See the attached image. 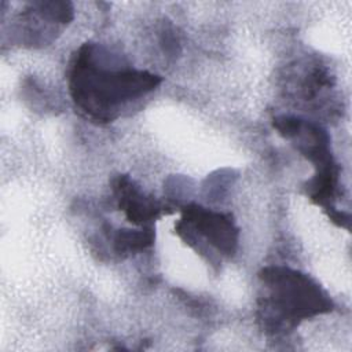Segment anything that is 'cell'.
<instances>
[{"label": "cell", "mask_w": 352, "mask_h": 352, "mask_svg": "<svg viewBox=\"0 0 352 352\" xmlns=\"http://www.w3.org/2000/svg\"><path fill=\"white\" fill-rule=\"evenodd\" d=\"M161 77L136 69L106 67L98 56V47L82 44L69 69V89L76 106L89 118L111 121L128 102L160 85Z\"/></svg>", "instance_id": "1"}, {"label": "cell", "mask_w": 352, "mask_h": 352, "mask_svg": "<svg viewBox=\"0 0 352 352\" xmlns=\"http://www.w3.org/2000/svg\"><path fill=\"white\" fill-rule=\"evenodd\" d=\"M258 276L265 289L258 304V319L268 333L290 331L301 320L333 309V301L327 293L300 271L287 267H265Z\"/></svg>", "instance_id": "2"}, {"label": "cell", "mask_w": 352, "mask_h": 352, "mask_svg": "<svg viewBox=\"0 0 352 352\" xmlns=\"http://www.w3.org/2000/svg\"><path fill=\"white\" fill-rule=\"evenodd\" d=\"M177 232L186 238L187 242L204 239L226 256H230L236 250L238 228L231 216L195 204L183 209V217L177 224Z\"/></svg>", "instance_id": "3"}, {"label": "cell", "mask_w": 352, "mask_h": 352, "mask_svg": "<svg viewBox=\"0 0 352 352\" xmlns=\"http://www.w3.org/2000/svg\"><path fill=\"white\" fill-rule=\"evenodd\" d=\"M274 126L282 136L292 140L304 157L315 164L316 173L338 169L330 153L329 136L318 125L297 117L282 116L274 120Z\"/></svg>", "instance_id": "4"}, {"label": "cell", "mask_w": 352, "mask_h": 352, "mask_svg": "<svg viewBox=\"0 0 352 352\" xmlns=\"http://www.w3.org/2000/svg\"><path fill=\"white\" fill-rule=\"evenodd\" d=\"M113 191L120 209L129 221L142 227H150V223L161 213V206L151 198H147L135 183L125 175L113 182Z\"/></svg>", "instance_id": "5"}, {"label": "cell", "mask_w": 352, "mask_h": 352, "mask_svg": "<svg viewBox=\"0 0 352 352\" xmlns=\"http://www.w3.org/2000/svg\"><path fill=\"white\" fill-rule=\"evenodd\" d=\"M154 242V231L151 227L142 230H120L114 238V248L118 253H135L147 249Z\"/></svg>", "instance_id": "6"}, {"label": "cell", "mask_w": 352, "mask_h": 352, "mask_svg": "<svg viewBox=\"0 0 352 352\" xmlns=\"http://www.w3.org/2000/svg\"><path fill=\"white\" fill-rule=\"evenodd\" d=\"M32 7L36 12L51 22L67 23L73 19V8L70 3L66 1H34Z\"/></svg>", "instance_id": "7"}]
</instances>
